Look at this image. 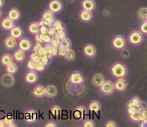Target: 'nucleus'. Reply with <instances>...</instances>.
<instances>
[{
    "instance_id": "nucleus-29",
    "label": "nucleus",
    "mask_w": 147,
    "mask_h": 127,
    "mask_svg": "<svg viewBox=\"0 0 147 127\" xmlns=\"http://www.w3.org/2000/svg\"><path fill=\"white\" fill-rule=\"evenodd\" d=\"M137 16L138 18L142 20V21H145L147 20V8L146 7H143V8H140L138 13H137Z\"/></svg>"
},
{
    "instance_id": "nucleus-37",
    "label": "nucleus",
    "mask_w": 147,
    "mask_h": 127,
    "mask_svg": "<svg viewBox=\"0 0 147 127\" xmlns=\"http://www.w3.org/2000/svg\"><path fill=\"white\" fill-rule=\"evenodd\" d=\"M146 119H147V109H142L140 111V121H143Z\"/></svg>"
},
{
    "instance_id": "nucleus-3",
    "label": "nucleus",
    "mask_w": 147,
    "mask_h": 127,
    "mask_svg": "<svg viewBox=\"0 0 147 127\" xmlns=\"http://www.w3.org/2000/svg\"><path fill=\"white\" fill-rule=\"evenodd\" d=\"M111 45L116 50H123L126 46V40L123 35H115L111 41Z\"/></svg>"
},
{
    "instance_id": "nucleus-10",
    "label": "nucleus",
    "mask_w": 147,
    "mask_h": 127,
    "mask_svg": "<svg viewBox=\"0 0 147 127\" xmlns=\"http://www.w3.org/2000/svg\"><path fill=\"white\" fill-rule=\"evenodd\" d=\"M127 85L128 84H127V82L125 79V78H119L114 82L115 90H117L118 92H124L127 88Z\"/></svg>"
},
{
    "instance_id": "nucleus-18",
    "label": "nucleus",
    "mask_w": 147,
    "mask_h": 127,
    "mask_svg": "<svg viewBox=\"0 0 147 127\" xmlns=\"http://www.w3.org/2000/svg\"><path fill=\"white\" fill-rule=\"evenodd\" d=\"M79 19L83 22H90L92 19V13L86 9H82L79 13Z\"/></svg>"
},
{
    "instance_id": "nucleus-45",
    "label": "nucleus",
    "mask_w": 147,
    "mask_h": 127,
    "mask_svg": "<svg viewBox=\"0 0 147 127\" xmlns=\"http://www.w3.org/2000/svg\"><path fill=\"white\" fill-rule=\"evenodd\" d=\"M49 58L47 57L46 56H41L40 57V62H41L42 64H44L45 66L46 65H48V63H49Z\"/></svg>"
},
{
    "instance_id": "nucleus-41",
    "label": "nucleus",
    "mask_w": 147,
    "mask_h": 127,
    "mask_svg": "<svg viewBox=\"0 0 147 127\" xmlns=\"http://www.w3.org/2000/svg\"><path fill=\"white\" fill-rule=\"evenodd\" d=\"M82 126L83 127H94L95 126V124L92 120H87L83 122L82 124Z\"/></svg>"
},
{
    "instance_id": "nucleus-39",
    "label": "nucleus",
    "mask_w": 147,
    "mask_h": 127,
    "mask_svg": "<svg viewBox=\"0 0 147 127\" xmlns=\"http://www.w3.org/2000/svg\"><path fill=\"white\" fill-rule=\"evenodd\" d=\"M140 31H141L143 34L147 35V21L146 20L143 21V22H142V24H140Z\"/></svg>"
},
{
    "instance_id": "nucleus-42",
    "label": "nucleus",
    "mask_w": 147,
    "mask_h": 127,
    "mask_svg": "<svg viewBox=\"0 0 147 127\" xmlns=\"http://www.w3.org/2000/svg\"><path fill=\"white\" fill-rule=\"evenodd\" d=\"M67 48H64V47H61V46H59L58 48V55L61 56V57H63L66 55V52H67Z\"/></svg>"
},
{
    "instance_id": "nucleus-50",
    "label": "nucleus",
    "mask_w": 147,
    "mask_h": 127,
    "mask_svg": "<svg viewBox=\"0 0 147 127\" xmlns=\"http://www.w3.org/2000/svg\"><path fill=\"white\" fill-rule=\"evenodd\" d=\"M117 126V124L113 121V120H110V121H108L106 124H105V127H116Z\"/></svg>"
},
{
    "instance_id": "nucleus-43",
    "label": "nucleus",
    "mask_w": 147,
    "mask_h": 127,
    "mask_svg": "<svg viewBox=\"0 0 147 127\" xmlns=\"http://www.w3.org/2000/svg\"><path fill=\"white\" fill-rule=\"evenodd\" d=\"M45 68V66L44 64H42L41 62H36V68H35V71L37 72H42L44 71Z\"/></svg>"
},
{
    "instance_id": "nucleus-34",
    "label": "nucleus",
    "mask_w": 147,
    "mask_h": 127,
    "mask_svg": "<svg viewBox=\"0 0 147 127\" xmlns=\"http://www.w3.org/2000/svg\"><path fill=\"white\" fill-rule=\"evenodd\" d=\"M51 112L53 116L55 117H59V116L61 115V109L60 106L58 105H54L51 108Z\"/></svg>"
},
{
    "instance_id": "nucleus-52",
    "label": "nucleus",
    "mask_w": 147,
    "mask_h": 127,
    "mask_svg": "<svg viewBox=\"0 0 147 127\" xmlns=\"http://www.w3.org/2000/svg\"><path fill=\"white\" fill-rule=\"evenodd\" d=\"M57 35H58V36L60 37V39H61V40H62L63 38H65V37H66V32H65V31H63V32H61V33H57Z\"/></svg>"
},
{
    "instance_id": "nucleus-55",
    "label": "nucleus",
    "mask_w": 147,
    "mask_h": 127,
    "mask_svg": "<svg viewBox=\"0 0 147 127\" xmlns=\"http://www.w3.org/2000/svg\"><path fill=\"white\" fill-rule=\"evenodd\" d=\"M3 3H4V1L3 0H0V9L3 6Z\"/></svg>"
},
{
    "instance_id": "nucleus-22",
    "label": "nucleus",
    "mask_w": 147,
    "mask_h": 127,
    "mask_svg": "<svg viewBox=\"0 0 147 127\" xmlns=\"http://www.w3.org/2000/svg\"><path fill=\"white\" fill-rule=\"evenodd\" d=\"M10 35L14 37L15 39H20L23 35V30L20 26H14L10 30Z\"/></svg>"
},
{
    "instance_id": "nucleus-13",
    "label": "nucleus",
    "mask_w": 147,
    "mask_h": 127,
    "mask_svg": "<svg viewBox=\"0 0 147 127\" xmlns=\"http://www.w3.org/2000/svg\"><path fill=\"white\" fill-rule=\"evenodd\" d=\"M3 45L5 46V48H7L9 50H13L17 46V39H15L11 35L8 36L4 39Z\"/></svg>"
},
{
    "instance_id": "nucleus-56",
    "label": "nucleus",
    "mask_w": 147,
    "mask_h": 127,
    "mask_svg": "<svg viewBox=\"0 0 147 127\" xmlns=\"http://www.w3.org/2000/svg\"><path fill=\"white\" fill-rule=\"evenodd\" d=\"M1 17H2V12L0 10V19H1Z\"/></svg>"
},
{
    "instance_id": "nucleus-6",
    "label": "nucleus",
    "mask_w": 147,
    "mask_h": 127,
    "mask_svg": "<svg viewBox=\"0 0 147 127\" xmlns=\"http://www.w3.org/2000/svg\"><path fill=\"white\" fill-rule=\"evenodd\" d=\"M68 82L73 85H81L84 82V78L80 72H74L70 75Z\"/></svg>"
},
{
    "instance_id": "nucleus-54",
    "label": "nucleus",
    "mask_w": 147,
    "mask_h": 127,
    "mask_svg": "<svg viewBox=\"0 0 147 127\" xmlns=\"http://www.w3.org/2000/svg\"><path fill=\"white\" fill-rule=\"evenodd\" d=\"M0 127H6V124L3 120H0Z\"/></svg>"
},
{
    "instance_id": "nucleus-12",
    "label": "nucleus",
    "mask_w": 147,
    "mask_h": 127,
    "mask_svg": "<svg viewBox=\"0 0 147 127\" xmlns=\"http://www.w3.org/2000/svg\"><path fill=\"white\" fill-rule=\"evenodd\" d=\"M32 94L35 98H39V99L44 98L45 96V87L40 84L36 85L32 91Z\"/></svg>"
},
{
    "instance_id": "nucleus-9",
    "label": "nucleus",
    "mask_w": 147,
    "mask_h": 127,
    "mask_svg": "<svg viewBox=\"0 0 147 127\" xmlns=\"http://www.w3.org/2000/svg\"><path fill=\"white\" fill-rule=\"evenodd\" d=\"M38 78H39V77H38V74L35 72V70H30L26 73L24 80L27 83L33 84V83H35L36 82L38 81Z\"/></svg>"
},
{
    "instance_id": "nucleus-57",
    "label": "nucleus",
    "mask_w": 147,
    "mask_h": 127,
    "mask_svg": "<svg viewBox=\"0 0 147 127\" xmlns=\"http://www.w3.org/2000/svg\"><path fill=\"white\" fill-rule=\"evenodd\" d=\"M146 21H147V20H146Z\"/></svg>"
},
{
    "instance_id": "nucleus-7",
    "label": "nucleus",
    "mask_w": 147,
    "mask_h": 127,
    "mask_svg": "<svg viewBox=\"0 0 147 127\" xmlns=\"http://www.w3.org/2000/svg\"><path fill=\"white\" fill-rule=\"evenodd\" d=\"M48 8L51 11L56 14L62 10L63 4L61 0H51V2L49 3Z\"/></svg>"
},
{
    "instance_id": "nucleus-30",
    "label": "nucleus",
    "mask_w": 147,
    "mask_h": 127,
    "mask_svg": "<svg viewBox=\"0 0 147 127\" xmlns=\"http://www.w3.org/2000/svg\"><path fill=\"white\" fill-rule=\"evenodd\" d=\"M64 58H65L67 61H74L75 58H76V53H75V51H74L72 49H71V48L67 49V52H66V55L64 56Z\"/></svg>"
},
{
    "instance_id": "nucleus-48",
    "label": "nucleus",
    "mask_w": 147,
    "mask_h": 127,
    "mask_svg": "<svg viewBox=\"0 0 147 127\" xmlns=\"http://www.w3.org/2000/svg\"><path fill=\"white\" fill-rule=\"evenodd\" d=\"M47 30H48V27H46V26H40V33L42 35H46Z\"/></svg>"
},
{
    "instance_id": "nucleus-23",
    "label": "nucleus",
    "mask_w": 147,
    "mask_h": 127,
    "mask_svg": "<svg viewBox=\"0 0 147 127\" xmlns=\"http://www.w3.org/2000/svg\"><path fill=\"white\" fill-rule=\"evenodd\" d=\"M0 61H1V64L3 66L6 67L12 62H13V56L9 55V54H3L1 57Z\"/></svg>"
},
{
    "instance_id": "nucleus-21",
    "label": "nucleus",
    "mask_w": 147,
    "mask_h": 127,
    "mask_svg": "<svg viewBox=\"0 0 147 127\" xmlns=\"http://www.w3.org/2000/svg\"><path fill=\"white\" fill-rule=\"evenodd\" d=\"M13 60L15 61L22 62L25 59V51L21 50V49H19V50L14 51V53L13 55Z\"/></svg>"
},
{
    "instance_id": "nucleus-27",
    "label": "nucleus",
    "mask_w": 147,
    "mask_h": 127,
    "mask_svg": "<svg viewBox=\"0 0 147 127\" xmlns=\"http://www.w3.org/2000/svg\"><path fill=\"white\" fill-rule=\"evenodd\" d=\"M52 27L54 28V30H56V33H61V32H63L65 31L66 28H65V25L61 23L60 20H55V22L53 24Z\"/></svg>"
},
{
    "instance_id": "nucleus-15",
    "label": "nucleus",
    "mask_w": 147,
    "mask_h": 127,
    "mask_svg": "<svg viewBox=\"0 0 147 127\" xmlns=\"http://www.w3.org/2000/svg\"><path fill=\"white\" fill-rule=\"evenodd\" d=\"M82 9H86L88 11H93L96 8V3L94 0H82Z\"/></svg>"
},
{
    "instance_id": "nucleus-47",
    "label": "nucleus",
    "mask_w": 147,
    "mask_h": 127,
    "mask_svg": "<svg viewBox=\"0 0 147 127\" xmlns=\"http://www.w3.org/2000/svg\"><path fill=\"white\" fill-rule=\"evenodd\" d=\"M42 37H43V35H42V34L38 33L37 35H35V41H36V42H40V43H42V42H43Z\"/></svg>"
},
{
    "instance_id": "nucleus-26",
    "label": "nucleus",
    "mask_w": 147,
    "mask_h": 127,
    "mask_svg": "<svg viewBox=\"0 0 147 127\" xmlns=\"http://www.w3.org/2000/svg\"><path fill=\"white\" fill-rule=\"evenodd\" d=\"M40 26L38 22H32L28 27L30 33H31L33 35H37L38 33H40Z\"/></svg>"
},
{
    "instance_id": "nucleus-51",
    "label": "nucleus",
    "mask_w": 147,
    "mask_h": 127,
    "mask_svg": "<svg viewBox=\"0 0 147 127\" xmlns=\"http://www.w3.org/2000/svg\"><path fill=\"white\" fill-rule=\"evenodd\" d=\"M45 127H57V125L55 122H52V121H50L48 123H46L45 125Z\"/></svg>"
},
{
    "instance_id": "nucleus-28",
    "label": "nucleus",
    "mask_w": 147,
    "mask_h": 127,
    "mask_svg": "<svg viewBox=\"0 0 147 127\" xmlns=\"http://www.w3.org/2000/svg\"><path fill=\"white\" fill-rule=\"evenodd\" d=\"M101 109V104L98 101H92L88 105V110L92 112H98Z\"/></svg>"
},
{
    "instance_id": "nucleus-24",
    "label": "nucleus",
    "mask_w": 147,
    "mask_h": 127,
    "mask_svg": "<svg viewBox=\"0 0 147 127\" xmlns=\"http://www.w3.org/2000/svg\"><path fill=\"white\" fill-rule=\"evenodd\" d=\"M85 113H86V108L84 106H78L76 108V109L74 111V117L78 120L82 119Z\"/></svg>"
},
{
    "instance_id": "nucleus-46",
    "label": "nucleus",
    "mask_w": 147,
    "mask_h": 127,
    "mask_svg": "<svg viewBox=\"0 0 147 127\" xmlns=\"http://www.w3.org/2000/svg\"><path fill=\"white\" fill-rule=\"evenodd\" d=\"M136 111H137V108L136 107H134V106H127V112H128L129 115H130V114H132V113H134Z\"/></svg>"
},
{
    "instance_id": "nucleus-35",
    "label": "nucleus",
    "mask_w": 147,
    "mask_h": 127,
    "mask_svg": "<svg viewBox=\"0 0 147 127\" xmlns=\"http://www.w3.org/2000/svg\"><path fill=\"white\" fill-rule=\"evenodd\" d=\"M3 120H4L5 124H6V127L16 126V125L13 123V118L11 116H6Z\"/></svg>"
},
{
    "instance_id": "nucleus-25",
    "label": "nucleus",
    "mask_w": 147,
    "mask_h": 127,
    "mask_svg": "<svg viewBox=\"0 0 147 127\" xmlns=\"http://www.w3.org/2000/svg\"><path fill=\"white\" fill-rule=\"evenodd\" d=\"M42 20H49V21H55V13L51 11L50 9L45 10L42 14Z\"/></svg>"
},
{
    "instance_id": "nucleus-5",
    "label": "nucleus",
    "mask_w": 147,
    "mask_h": 127,
    "mask_svg": "<svg viewBox=\"0 0 147 127\" xmlns=\"http://www.w3.org/2000/svg\"><path fill=\"white\" fill-rule=\"evenodd\" d=\"M114 90H115L114 83L109 80H105L102 85L100 86V91L104 95H111Z\"/></svg>"
},
{
    "instance_id": "nucleus-33",
    "label": "nucleus",
    "mask_w": 147,
    "mask_h": 127,
    "mask_svg": "<svg viewBox=\"0 0 147 127\" xmlns=\"http://www.w3.org/2000/svg\"><path fill=\"white\" fill-rule=\"evenodd\" d=\"M59 46H61V47H64V48L69 49V48L71 47V40H70L69 38L65 37V38H63L62 40H61L60 44H59Z\"/></svg>"
},
{
    "instance_id": "nucleus-1",
    "label": "nucleus",
    "mask_w": 147,
    "mask_h": 127,
    "mask_svg": "<svg viewBox=\"0 0 147 127\" xmlns=\"http://www.w3.org/2000/svg\"><path fill=\"white\" fill-rule=\"evenodd\" d=\"M111 74L113 77L119 78H125L128 74V70L125 64L122 62H116L114 63L110 68Z\"/></svg>"
},
{
    "instance_id": "nucleus-40",
    "label": "nucleus",
    "mask_w": 147,
    "mask_h": 127,
    "mask_svg": "<svg viewBox=\"0 0 147 127\" xmlns=\"http://www.w3.org/2000/svg\"><path fill=\"white\" fill-rule=\"evenodd\" d=\"M27 68L30 70H35V68H36V62L34 61L33 60L30 59V61H29L28 63H27Z\"/></svg>"
},
{
    "instance_id": "nucleus-53",
    "label": "nucleus",
    "mask_w": 147,
    "mask_h": 127,
    "mask_svg": "<svg viewBox=\"0 0 147 127\" xmlns=\"http://www.w3.org/2000/svg\"><path fill=\"white\" fill-rule=\"evenodd\" d=\"M140 126L147 127V119H146V120H143V121H141Z\"/></svg>"
},
{
    "instance_id": "nucleus-44",
    "label": "nucleus",
    "mask_w": 147,
    "mask_h": 127,
    "mask_svg": "<svg viewBox=\"0 0 147 127\" xmlns=\"http://www.w3.org/2000/svg\"><path fill=\"white\" fill-rule=\"evenodd\" d=\"M43 47H44V46H42V44H41L40 42H37V43L35 44V46H34V48H33V51L38 52V51H40Z\"/></svg>"
},
{
    "instance_id": "nucleus-4",
    "label": "nucleus",
    "mask_w": 147,
    "mask_h": 127,
    "mask_svg": "<svg viewBox=\"0 0 147 127\" xmlns=\"http://www.w3.org/2000/svg\"><path fill=\"white\" fill-rule=\"evenodd\" d=\"M0 82L3 86L6 87V88H10L12 86L14 85L15 83V78L13 77V74L6 72L5 74H3L1 78H0Z\"/></svg>"
},
{
    "instance_id": "nucleus-14",
    "label": "nucleus",
    "mask_w": 147,
    "mask_h": 127,
    "mask_svg": "<svg viewBox=\"0 0 147 127\" xmlns=\"http://www.w3.org/2000/svg\"><path fill=\"white\" fill-rule=\"evenodd\" d=\"M105 81L104 77L102 73H96L95 75H93L92 78V84L95 87L100 88V86L103 83V82Z\"/></svg>"
},
{
    "instance_id": "nucleus-19",
    "label": "nucleus",
    "mask_w": 147,
    "mask_h": 127,
    "mask_svg": "<svg viewBox=\"0 0 147 127\" xmlns=\"http://www.w3.org/2000/svg\"><path fill=\"white\" fill-rule=\"evenodd\" d=\"M24 120L28 123H34L37 120V113L34 110H28L24 113Z\"/></svg>"
},
{
    "instance_id": "nucleus-16",
    "label": "nucleus",
    "mask_w": 147,
    "mask_h": 127,
    "mask_svg": "<svg viewBox=\"0 0 147 127\" xmlns=\"http://www.w3.org/2000/svg\"><path fill=\"white\" fill-rule=\"evenodd\" d=\"M57 93L58 91H57V87L54 85L50 84L45 87V97L47 98H50V99L55 98L57 95Z\"/></svg>"
},
{
    "instance_id": "nucleus-17",
    "label": "nucleus",
    "mask_w": 147,
    "mask_h": 127,
    "mask_svg": "<svg viewBox=\"0 0 147 127\" xmlns=\"http://www.w3.org/2000/svg\"><path fill=\"white\" fill-rule=\"evenodd\" d=\"M19 46H20V49H21L24 51H28L31 49L32 47V43L31 41L29 40V39H26V38H22L20 39V43H19Z\"/></svg>"
},
{
    "instance_id": "nucleus-49",
    "label": "nucleus",
    "mask_w": 147,
    "mask_h": 127,
    "mask_svg": "<svg viewBox=\"0 0 147 127\" xmlns=\"http://www.w3.org/2000/svg\"><path fill=\"white\" fill-rule=\"evenodd\" d=\"M55 34H56V30H54V28L52 26L51 27H49L48 28V30H47V35L52 36V35H55Z\"/></svg>"
},
{
    "instance_id": "nucleus-11",
    "label": "nucleus",
    "mask_w": 147,
    "mask_h": 127,
    "mask_svg": "<svg viewBox=\"0 0 147 127\" xmlns=\"http://www.w3.org/2000/svg\"><path fill=\"white\" fill-rule=\"evenodd\" d=\"M1 27L5 30H11L15 26L14 25V21L11 20L9 17H5L2 20L1 24H0Z\"/></svg>"
},
{
    "instance_id": "nucleus-32",
    "label": "nucleus",
    "mask_w": 147,
    "mask_h": 127,
    "mask_svg": "<svg viewBox=\"0 0 147 127\" xmlns=\"http://www.w3.org/2000/svg\"><path fill=\"white\" fill-rule=\"evenodd\" d=\"M141 103H142L141 99H140L139 97L136 96V97L132 98V99L129 100V102L128 103L127 106H134V107L138 108V107H140V106Z\"/></svg>"
},
{
    "instance_id": "nucleus-31",
    "label": "nucleus",
    "mask_w": 147,
    "mask_h": 127,
    "mask_svg": "<svg viewBox=\"0 0 147 127\" xmlns=\"http://www.w3.org/2000/svg\"><path fill=\"white\" fill-rule=\"evenodd\" d=\"M5 68H6V72L13 74V75H14L18 72V66L14 62H12L9 65L6 66Z\"/></svg>"
},
{
    "instance_id": "nucleus-2",
    "label": "nucleus",
    "mask_w": 147,
    "mask_h": 127,
    "mask_svg": "<svg viewBox=\"0 0 147 127\" xmlns=\"http://www.w3.org/2000/svg\"><path fill=\"white\" fill-rule=\"evenodd\" d=\"M143 39H144L143 33L140 30H134V31H132L129 34V38H128V41H129V42L131 45L138 46V45H140V44L142 43Z\"/></svg>"
},
{
    "instance_id": "nucleus-36",
    "label": "nucleus",
    "mask_w": 147,
    "mask_h": 127,
    "mask_svg": "<svg viewBox=\"0 0 147 127\" xmlns=\"http://www.w3.org/2000/svg\"><path fill=\"white\" fill-rule=\"evenodd\" d=\"M129 117L130 120H132L133 122H139L140 121V111L137 109V111L129 115Z\"/></svg>"
},
{
    "instance_id": "nucleus-8",
    "label": "nucleus",
    "mask_w": 147,
    "mask_h": 127,
    "mask_svg": "<svg viewBox=\"0 0 147 127\" xmlns=\"http://www.w3.org/2000/svg\"><path fill=\"white\" fill-rule=\"evenodd\" d=\"M82 52L83 54L87 57L89 58H93L96 56V48L95 46L92 44H87L83 46V49H82Z\"/></svg>"
},
{
    "instance_id": "nucleus-38",
    "label": "nucleus",
    "mask_w": 147,
    "mask_h": 127,
    "mask_svg": "<svg viewBox=\"0 0 147 127\" xmlns=\"http://www.w3.org/2000/svg\"><path fill=\"white\" fill-rule=\"evenodd\" d=\"M40 57H41V56H40L38 52L34 51V52L31 54V56H30V59L33 60L35 62H40Z\"/></svg>"
},
{
    "instance_id": "nucleus-20",
    "label": "nucleus",
    "mask_w": 147,
    "mask_h": 127,
    "mask_svg": "<svg viewBox=\"0 0 147 127\" xmlns=\"http://www.w3.org/2000/svg\"><path fill=\"white\" fill-rule=\"evenodd\" d=\"M20 16H21L20 12V10L18 9H16V8H13L8 13V17L10 18L13 21L19 20L20 19Z\"/></svg>"
}]
</instances>
